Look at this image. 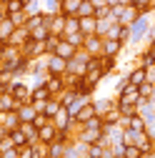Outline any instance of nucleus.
<instances>
[{"label": "nucleus", "mask_w": 155, "mask_h": 158, "mask_svg": "<svg viewBox=\"0 0 155 158\" xmlns=\"http://www.w3.org/2000/svg\"><path fill=\"white\" fill-rule=\"evenodd\" d=\"M3 158H18V148H10V151H5V153H3Z\"/></svg>", "instance_id": "nucleus-49"}, {"label": "nucleus", "mask_w": 155, "mask_h": 158, "mask_svg": "<svg viewBox=\"0 0 155 158\" xmlns=\"http://www.w3.org/2000/svg\"><path fill=\"white\" fill-rule=\"evenodd\" d=\"M55 133H58V128H55V123L50 121V123H45V126L38 128V141H40V143H53V141H55Z\"/></svg>", "instance_id": "nucleus-16"}, {"label": "nucleus", "mask_w": 155, "mask_h": 158, "mask_svg": "<svg viewBox=\"0 0 155 158\" xmlns=\"http://www.w3.org/2000/svg\"><path fill=\"white\" fill-rule=\"evenodd\" d=\"M103 40H105V38H103V35H98V33L85 35V43H83V48H80V50H85L90 58H100V55H103Z\"/></svg>", "instance_id": "nucleus-4"}, {"label": "nucleus", "mask_w": 155, "mask_h": 158, "mask_svg": "<svg viewBox=\"0 0 155 158\" xmlns=\"http://www.w3.org/2000/svg\"><path fill=\"white\" fill-rule=\"evenodd\" d=\"M95 101V115H103V113H108L110 108H115V98H110V95H105V98H93Z\"/></svg>", "instance_id": "nucleus-22"}, {"label": "nucleus", "mask_w": 155, "mask_h": 158, "mask_svg": "<svg viewBox=\"0 0 155 158\" xmlns=\"http://www.w3.org/2000/svg\"><path fill=\"white\" fill-rule=\"evenodd\" d=\"M153 15H155V13H140V15H138V20L130 25V40H128V48H133V45H143V43H145V35H148V30H150V25H153Z\"/></svg>", "instance_id": "nucleus-2"}, {"label": "nucleus", "mask_w": 155, "mask_h": 158, "mask_svg": "<svg viewBox=\"0 0 155 158\" xmlns=\"http://www.w3.org/2000/svg\"><path fill=\"white\" fill-rule=\"evenodd\" d=\"M10 148H15L13 138H10V133H3V135H0V153H5V151H10Z\"/></svg>", "instance_id": "nucleus-41"}, {"label": "nucleus", "mask_w": 155, "mask_h": 158, "mask_svg": "<svg viewBox=\"0 0 155 158\" xmlns=\"http://www.w3.org/2000/svg\"><path fill=\"white\" fill-rule=\"evenodd\" d=\"M63 38L68 43H73L75 48H83V43H85V35L80 33V30H75V33H63Z\"/></svg>", "instance_id": "nucleus-30"}, {"label": "nucleus", "mask_w": 155, "mask_h": 158, "mask_svg": "<svg viewBox=\"0 0 155 158\" xmlns=\"http://www.w3.org/2000/svg\"><path fill=\"white\" fill-rule=\"evenodd\" d=\"M103 135H105V126H103V121H100V115H95L93 121H88L85 126H80L78 133H75L78 141H83V143H88V146L103 141Z\"/></svg>", "instance_id": "nucleus-1"}, {"label": "nucleus", "mask_w": 155, "mask_h": 158, "mask_svg": "<svg viewBox=\"0 0 155 158\" xmlns=\"http://www.w3.org/2000/svg\"><path fill=\"white\" fill-rule=\"evenodd\" d=\"M18 158H33V148H30V143L23 146V148H18Z\"/></svg>", "instance_id": "nucleus-46"}, {"label": "nucleus", "mask_w": 155, "mask_h": 158, "mask_svg": "<svg viewBox=\"0 0 155 158\" xmlns=\"http://www.w3.org/2000/svg\"><path fill=\"white\" fill-rule=\"evenodd\" d=\"M58 40H60L58 35H48V38H45V55H53V53H55V48H58Z\"/></svg>", "instance_id": "nucleus-40"}, {"label": "nucleus", "mask_w": 155, "mask_h": 158, "mask_svg": "<svg viewBox=\"0 0 155 158\" xmlns=\"http://www.w3.org/2000/svg\"><path fill=\"white\" fill-rule=\"evenodd\" d=\"M93 118H95V101H93V98H90V101L80 108V110H78V115L73 118V121L78 123V126H85L88 121H93Z\"/></svg>", "instance_id": "nucleus-12"}, {"label": "nucleus", "mask_w": 155, "mask_h": 158, "mask_svg": "<svg viewBox=\"0 0 155 158\" xmlns=\"http://www.w3.org/2000/svg\"><path fill=\"white\" fill-rule=\"evenodd\" d=\"M0 128L5 133L20 128V118H18V110H10V113H0Z\"/></svg>", "instance_id": "nucleus-13"}, {"label": "nucleus", "mask_w": 155, "mask_h": 158, "mask_svg": "<svg viewBox=\"0 0 155 158\" xmlns=\"http://www.w3.org/2000/svg\"><path fill=\"white\" fill-rule=\"evenodd\" d=\"M118 110H120L123 118H130V115L138 113V103H133V106H118Z\"/></svg>", "instance_id": "nucleus-42"}, {"label": "nucleus", "mask_w": 155, "mask_h": 158, "mask_svg": "<svg viewBox=\"0 0 155 158\" xmlns=\"http://www.w3.org/2000/svg\"><path fill=\"white\" fill-rule=\"evenodd\" d=\"M10 138H13V143H15V148H23V146H28L30 141H28V135L20 131V128H15V131H10Z\"/></svg>", "instance_id": "nucleus-31"}, {"label": "nucleus", "mask_w": 155, "mask_h": 158, "mask_svg": "<svg viewBox=\"0 0 155 158\" xmlns=\"http://www.w3.org/2000/svg\"><path fill=\"white\" fill-rule=\"evenodd\" d=\"M45 85H48V90L53 93V98H58L68 85H65V81H63V75H48L45 78Z\"/></svg>", "instance_id": "nucleus-15"}, {"label": "nucleus", "mask_w": 155, "mask_h": 158, "mask_svg": "<svg viewBox=\"0 0 155 158\" xmlns=\"http://www.w3.org/2000/svg\"><path fill=\"white\" fill-rule=\"evenodd\" d=\"M153 153H155V138H153Z\"/></svg>", "instance_id": "nucleus-54"}, {"label": "nucleus", "mask_w": 155, "mask_h": 158, "mask_svg": "<svg viewBox=\"0 0 155 158\" xmlns=\"http://www.w3.org/2000/svg\"><path fill=\"white\" fill-rule=\"evenodd\" d=\"M50 98H53V93L48 90L45 83L30 85V103H45V101H50Z\"/></svg>", "instance_id": "nucleus-11"}, {"label": "nucleus", "mask_w": 155, "mask_h": 158, "mask_svg": "<svg viewBox=\"0 0 155 158\" xmlns=\"http://www.w3.org/2000/svg\"><path fill=\"white\" fill-rule=\"evenodd\" d=\"M135 146H138L145 156L148 153H153V135L148 133V131H143V133H138V138H135Z\"/></svg>", "instance_id": "nucleus-21"}, {"label": "nucleus", "mask_w": 155, "mask_h": 158, "mask_svg": "<svg viewBox=\"0 0 155 158\" xmlns=\"http://www.w3.org/2000/svg\"><path fill=\"white\" fill-rule=\"evenodd\" d=\"M105 38H113V40H120L123 45H128L130 40V25H120V23H113V28L108 30Z\"/></svg>", "instance_id": "nucleus-8"}, {"label": "nucleus", "mask_w": 155, "mask_h": 158, "mask_svg": "<svg viewBox=\"0 0 155 158\" xmlns=\"http://www.w3.org/2000/svg\"><path fill=\"white\" fill-rule=\"evenodd\" d=\"M138 90H140V98H150V95H153V83L145 81L143 85H138Z\"/></svg>", "instance_id": "nucleus-45"}, {"label": "nucleus", "mask_w": 155, "mask_h": 158, "mask_svg": "<svg viewBox=\"0 0 155 158\" xmlns=\"http://www.w3.org/2000/svg\"><path fill=\"white\" fill-rule=\"evenodd\" d=\"M5 18H8V13H5V5H3V3H0V23H3V20H5Z\"/></svg>", "instance_id": "nucleus-50"}, {"label": "nucleus", "mask_w": 155, "mask_h": 158, "mask_svg": "<svg viewBox=\"0 0 155 158\" xmlns=\"http://www.w3.org/2000/svg\"><path fill=\"white\" fill-rule=\"evenodd\" d=\"M140 10L135 5H110V20L120 23V25H133L138 20Z\"/></svg>", "instance_id": "nucleus-3"}, {"label": "nucleus", "mask_w": 155, "mask_h": 158, "mask_svg": "<svg viewBox=\"0 0 155 158\" xmlns=\"http://www.w3.org/2000/svg\"><path fill=\"white\" fill-rule=\"evenodd\" d=\"M8 90H10V93H13L20 103H28V101H30V85H28V83H23L20 78H15V81L10 83V88H8Z\"/></svg>", "instance_id": "nucleus-7"}, {"label": "nucleus", "mask_w": 155, "mask_h": 158, "mask_svg": "<svg viewBox=\"0 0 155 158\" xmlns=\"http://www.w3.org/2000/svg\"><path fill=\"white\" fill-rule=\"evenodd\" d=\"M78 50H80V48H75L73 43L65 40V38H60V40H58V48H55V55H60V58H65V60H70Z\"/></svg>", "instance_id": "nucleus-17"}, {"label": "nucleus", "mask_w": 155, "mask_h": 158, "mask_svg": "<svg viewBox=\"0 0 155 158\" xmlns=\"http://www.w3.org/2000/svg\"><path fill=\"white\" fill-rule=\"evenodd\" d=\"M113 23H115V20H110V18H103V20H98V25H95V33L105 38V35H108V30L113 28Z\"/></svg>", "instance_id": "nucleus-37"}, {"label": "nucleus", "mask_w": 155, "mask_h": 158, "mask_svg": "<svg viewBox=\"0 0 155 158\" xmlns=\"http://www.w3.org/2000/svg\"><path fill=\"white\" fill-rule=\"evenodd\" d=\"M35 108H33V103L28 101V103H20V108H18V118H20V123H33L35 121Z\"/></svg>", "instance_id": "nucleus-19"}, {"label": "nucleus", "mask_w": 155, "mask_h": 158, "mask_svg": "<svg viewBox=\"0 0 155 158\" xmlns=\"http://www.w3.org/2000/svg\"><path fill=\"white\" fill-rule=\"evenodd\" d=\"M20 108V101L10 93V90H0V113H10Z\"/></svg>", "instance_id": "nucleus-9"}, {"label": "nucleus", "mask_w": 155, "mask_h": 158, "mask_svg": "<svg viewBox=\"0 0 155 158\" xmlns=\"http://www.w3.org/2000/svg\"><path fill=\"white\" fill-rule=\"evenodd\" d=\"M45 68H48V75H63L68 70V60L60 55H45Z\"/></svg>", "instance_id": "nucleus-6"}, {"label": "nucleus", "mask_w": 155, "mask_h": 158, "mask_svg": "<svg viewBox=\"0 0 155 158\" xmlns=\"http://www.w3.org/2000/svg\"><path fill=\"white\" fill-rule=\"evenodd\" d=\"M78 3H80V0H63L60 3V13L63 15H78Z\"/></svg>", "instance_id": "nucleus-33"}, {"label": "nucleus", "mask_w": 155, "mask_h": 158, "mask_svg": "<svg viewBox=\"0 0 155 158\" xmlns=\"http://www.w3.org/2000/svg\"><path fill=\"white\" fill-rule=\"evenodd\" d=\"M65 148H68V143H63V141L48 143V158H63L65 156Z\"/></svg>", "instance_id": "nucleus-25"}, {"label": "nucleus", "mask_w": 155, "mask_h": 158, "mask_svg": "<svg viewBox=\"0 0 155 158\" xmlns=\"http://www.w3.org/2000/svg\"><path fill=\"white\" fill-rule=\"evenodd\" d=\"M28 40H30V30H28V28H15V33H13V38H10L8 43H13V45H18V48H23Z\"/></svg>", "instance_id": "nucleus-23"}, {"label": "nucleus", "mask_w": 155, "mask_h": 158, "mask_svg": "<svg viewBox=\"0 0 155 158\" xmlns=\"http://www.w3.org/2000/svg\"><path fill=\"white\" fill-rule=\"evenodd\" d=\"M13 33H15V25H13V20H10V18H5V20L0 23V40H3V43H8L10 38H13Z\"/></svg>", "instance_id": "nucleus-26"}, {"label": "nucleus", "mask_w": 155, "mask_h": 158, "mask_svg": "<svg viewBox=\"0 0 155 158\" xmlns=\"http://www.w3.org/2000/svg\"><path fill=\"white\" fill-rule=\"evenodd\" d=\"M103 18H110V5H100V8H95V20H103Z\"/></svg>", "instance_id": "nucleus-44"}, {"label": "nucleus", "mask_w": 155, "mask_h": 158, "mask_svg": "<svg viewBox=\"0 0 155 158\" xmlns=\"http://www.w3.org/2000/svg\"><path fill=\"white\" fill-rule=\"evenodd\" d=\"M130 5H135L140 13H155V0H133Z\"/></svg>", "instance_id": "nucleus-34"}, {"label": "nucleus", "mask_w": 155, "mask_h": 158, "mask_svg": "<svg viewBox=\"0 0 155 158\" xmlns=\"http://www.w3.org/2000/svg\"><path fill=\"white\" fill-rule=\"evenodd\" d=\"M123 156H125V158H145V153L135 146V143H125V146H123Z\"/></svg>", "instance_id": "nucleus-32"}, {"label": "nucleus", "mask_w": 155, "mask_h": 158, "mask_svg": "<svg viewBox=\"0 0 155 158\" xmlns=\"http://www.w3.org/2000/svg\"><path fill=\"white\" fill-rule=\"evenodd\" d=\"M115 158H125V156H115Z\"/></svg>", "instance_id": "nucleus-55"}, {"label": "nucleus", "mask_w": 155, "mask_h": 158, "mask_svg": "<svg viewBox=\"0 0 155 158\" xmlns=\"http://www.w3.org/2000/svg\"><path fill=\"white\" fill-rule=\"evenodd\" d=\"M128 45H123L120 40H113V38H105L103 40V55H113V58H120V53Z\"/></svg>", "instance_id": "nucleus-14"}, {"label": "nucleus", "mask_w": 155, "mask_h": 158, "mask_svg": "<svg viewBox=\"0 0 155 158\" xmlns=\"http://www.w3.org/2000/svg\"><path fill=\"white\" fill-rule=\"evenodd\" d=\"M23 3H28V0H23Z\"/></svg>", "instance_id": "nucleus-57"}, {"label": "nucleus", "mask_w": 155, "mask_h": 158, "mask_svg": "<svg viewBox=\"0 0 155 158\" xmlns=\"http://www.w3.org/2000/svg\"><path fill=\"white\" fill-rule=\"evenodd\" d=\"M120 110H118V103H115V108H110L108 113H103L100 115V121H103V126H118L120 123Z\"/></svg>", "instance_id": "nucleus-24"}, {"label": "nucleus", "mask_w": 155, "mask_h": 158, "mask_svg": "<svg viewBox=\"0 0 155 158\" xmlns=\"http://www.w3.org/2000/svg\"><path fill=\"white\" fill-rule=\"evenodd\" d=\"M135 138H138V131H133V128H123V143H135Z\"/></svg>", "instance_id": "nucleus-43"}, {"label": "nucleus", "mask_w": 155, "mask_h": 158, "mask_svg": "<svg viewBox=\"0 0 155 158\" xmlns=\"http://www.w3.org/2000/svg\"><path fill=\"white\" fill-rule=\"evenodd\" d=\"M125 78H128L130 85H143V83L148 81V68H143V65H133V68L125 73Z\"/></svg>", "instance_id": "nucleus-10"}, {"label": "nucleus", "mask_w": 155, "mask_h": 158, "mask_svg": "<svg viewBox=\"0 0 155 158\" xmlns=\"http://www.w3.org/2000/svg\"><path fill=\"white\" fill-rule=\"evenodd\" d=\"M153 43H155V20H153V25H150V30L145 35V43L143 45H153Z\"/></svg>", "instance_id": "nucleus-47"}, {"label": "nucleus", "mask_w": 155, "mask_h": 158, "mask_svg": "<svg viewBox=\"0 0 155 158\" xmlns=\"http://www.w3.org/2000/svg\"><path fill=\"white\" fill-rule=\"evenodd\" d=\"M20 131L28 135V141H30V143L38 141V126H35V123H20Z\"/></svg>", "instance_id": "nucleus-35"}, {"label": "nucleus", "mask_w": 155, "mask_h": 158, "mask_svg": "<svg viewBox=\"0 0 155 158\" xmlns=\"http://www.w3.org/2000/svg\"><path fill=\"white\" fill-rule=\"evenodd\" d=\"M48 28H50V33H53V35L63 38V33H65V15H63V13H55Z\"/></svg>", "instance_id": "nucleus-20"}, {"label": "nucleus", "mask_w": 155, "mask_h": 158, "mask_svg": "<svg viewBox=\"0 0 155 158\" xmlns=\"http://www.w3.org/2000/svg\"><path fill=\"white\" fill-rule=\"evenodd\" d=\"M8 18L13 20V25H15V28H25V23H28V13H25V10L13 13V15H8Z\"/></svg>", "instance_id": "nucleus-38"}, {"label": "nucleus", "mask_w": 155, "mask_h": 158, "mask_svg": "<svg viewBox=\"0 0 155 158\" xmlns=\"http://www.w3.org/2000/svg\"><path fill=\"white\" fill-rule=\"evenodd\" d=\"M3 48H5V43H3V40H0V55H3Z\"/></svg>", "instance_id": "nucleus-52"}, {"label": "nucleus", "mask_w": 155, "mask_h": 158, "mask_svg": "<svg viewBox=\"0 0 155 158\" xmlns=\"http://www.w3.org/2000/svg\"><path fill=\"white\" fill-rule=\"evenodd\" d=\"M145 126H148V123L143 121V115H140V113H135V115H130V118H128V128L138 131V133H143V131H145Z\"/></svg>", "instance_id": "nucleus-29"}, {"label": "nucleus", "mask_w": 155, "mask_h": 158, "mask_svg": "<svg viewBox=\"0 0 155 158\" xmlns=\"http://www.w3.org/2000/svg\"><path fill=\"white\" fill-rule=\"evenodd\" d=\"M0 158H3V153H0Z\"/></svg>", "instance_id": "nucleus-58"}, {"label": "nucleus", "mask_w": 155, "mask_h": 158, "mask_svg": "<svg viewBox=\"0 0 155 158\" xmlns=\"http://www.w3.org/2000/svg\"><path fill=\"white\" fill-rule=\"evenodd\" d=\"M95 25H98L95 15H90V18H80V33H83V35H93V33H95Z\"/></svg>", "instance_id": "nucleus-28"}, {"label": "nucleus", "mask_w": 155, "mask_h": 158, "mask_svg": "<svg viewBox=\"0 0 155 158\" xmlns=\"http://www.w3.org/2000/svg\"><path fill=\"white\" fill-rule=\"evenodd\" d=\"M90 15H95L93 0H80V3H78V18H90Z\"/></svg>", "instance_id": "nucleus-27"}, {"label": "nucleus", "mask_w": 155, "mask_h": 158, "mask_svg": "<svg viewBox=\"0 0 155 158\" xmlns=\"http://www.w3.org/2000/svg\"><path fill=\"white\" fill-rule=\"evenodd\" d=\"M5 13L8 15H13V13H20L23 8H25V3H23V0H5Z\"/></svg>", "instance_id": "nucleus-36"}, {"label": "nucleus", "mask_w": 155, "mask_h": 158, "mask_svg": "<svg viewBox=\"0 0 155 158\" xmlns=\"http://www.w3.org/2000/svg\"><path fill=\"white\" fill-rule=\"evenodd\" d=\"M0 3H5V0H0Z\"/></svg>", "instance_id": "nucleus-56"}, {"label": "nucleus", "mask_w": 155, "mask_h": 158, "mask_svg": "<svg viewBox=\"0 0 155 158\" xmlns=\"http://www.w3.org/2000/svg\"><path fill=\"white\" fill-rule=\"evenodd\" d=\"M20 50H23V55L28 58V60H38V58L45 55V40H35V38H30Z\"/></svg>", "instance_id": "nucleus-5"}, {"label": "nucleus", "mask_w": 155, "mask_h": 158, "mask_svg": "<svg viewBox=\"0 0 155 158\" xmlns=\"http://www.w3.org/2000/svg\"><path fill=\"white\" fill-rule=\"evenodd\" d=\"M3 70H5V65H3V60H0V73H3Z\"/></svg>", "instance_id": "nucleus-53"}, {"label": "nucleus", "mask_w": 155, "mask_h": 158, "mask_svg": "<svg viewBox=\"0 0 155 158\" xmlns=\"http://www.w3.org/2000/svg\"><path fill=\"white\" fill-rule=\"evenodd\" d=\"M148 81L155 85V65H150V68H148Z\"/></svg>", "instance_id": "nucleus-48"}, {"label": "nucleus", "mask_w": 155, "mask_h": 158, "mask_svg": "<svg viewBox=\"0 0 155 158\" xmlns=\"http://www.w3.org/2000/svg\"><path fill=\"white\" fill-rule=\"evenodd\" d=\"M145 131H148V133L155 138V123H148V126H145Z\"/></svg>", "instance_id": "nucleus-51"}, {"label": "nucleus", "mask_w": 155, "mask_h": 158, "mask_svg": "<svg viewBox=\"0 0 155 158\" xmlns=\"http://www.w3.org/2000/svg\"><path fill=\"white\" fill-rule=\"evenodd\" d=\"M118 58H113V55H100V68H103V73H105V78L108 75H113V73H118ZM120 75V73H118Z\"/></svg>", "instance_id": "nucleus-18"}, {"label": "nucleus", "mask_w": 155, "mask_h": 158, "mask_svg": "<svg viewBox=\"0 0 155 158\" xmlns=\"http://www.w3.org/2000/svg\"><path fill=\"white\" fill-rule=\"evenodd\" d=\"M60 3H63V0H43V10L45 13H60Z\"/></svg>", "instance_id": "nucleus-39"}]
</instances>
